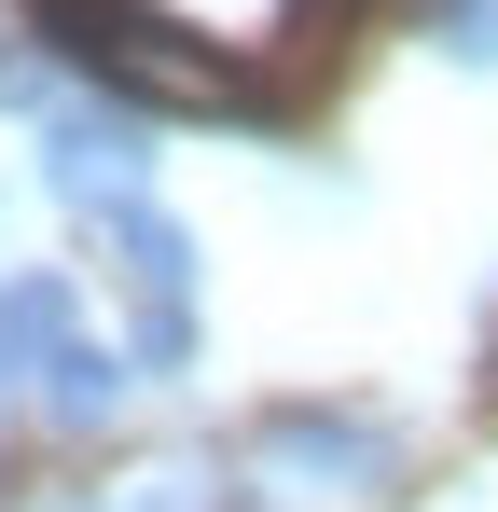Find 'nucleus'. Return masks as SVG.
Wrapping results in <instances>:
<instances>
[{"instance_id": "obj_2", "label": "nucleus", "mask_w": 498, "mask_h": 512, "mask_svg": "<svg viewBox=\"0 0 498 512\" xmlns=\"http://www.w3.org/2000/svg\"><path fill=\"white\" fill-rule=\"evenodd\" d=\"M28 180L83 208V222H111V208H139L153 194V111H125V97H56L42 125H28Z\"/></svg>"}, {"instance_id": "obj_4", "label": "nucleus", "mask_w": 498, "mask_h": 512, "mask_svg": "<svg viewBox=\"0 0 498 512\" xmlns=\"http://www.w3.org/2000/svg\"><path fill=\"white\" fill-rule=\"evenodd\" d=\"M70 333H83V277L70 263H14L0 277V388H28Z\"/></svg>"}, {"instance_id": "obj_1", "label": "nucleus", "mask_w": 498, "mask_h": 512, "mask_svg": "<svg viewBox=\"0 0 498 512\" xmlns=\"http://www.w3.org/2000/svg\"><path fill=\"white\" fill-rule=\"evenodd\" d=\"M222 512H360V499H402L415 443L388 402H263V416L222 443Z\"/></svg>"}, {"instance_id": "obj_6", "label": "nucleus", "mask_w": 498, "mask_h": 512, "mask_svg": "<svg viewBox=\"0 0 498 512\" xmlns=\"http://www.w3.org/2000/svg\"><path fill=\"white\" fill-rule=\"evenodd\" d=\"M125 374H139V388H194V346H208V319H194V305H125Z\"/></svg>"}, {"instance_id": "obj_5", "label": "nucleus", "mask_w": 498, "mask_h": 512, "mask_svg": "<svg viewBox=\"0 0 498 512\" xmlns=\"http://www.w3.org/2000/svg\"><path fill=\"white\" fill-rule=\"evenodd\" d=\"M28 402H42V429H70V443H97V429L139 402V374H125V346H97V333H70L42 374H28Z\"/></svg>"}, {"instance_id": "obj_9", "label": "nucleus", "mask_w": 498, "mask_h": 512, "mask_svg": "<svg viewBox=\"0 0 498 512\" xmlns=\"http://www.w3.org/2000/svg\"><path fill=\"white\" fill-rule=\"evenodd\" d=\"M0 70H14V56H0Z\"/></svg>"}, {"instance_id": "obj_7", "label": "nucleus", "mask_w": 498, "mask_h": 512, "mask_svg": "<svg viewBox=\"0 0 498 512\" xmlns=\"http://www.w3.org/2000/svg\"><path fill=\"white\" fill-rule=\"evenodd\" d=\"M443 56H457V70H498V0H471V14L443 28Z\"/></svg>"}, {"instance_id": "obj_3", "label": "nucleus", "mask_w": 498, "mask_h": 512, "mask_svg": "<svg viewBox=\"0 0 498 512\" xmlns=\"http://www.w3.org/2000/svg\"><path fill=\"white\" fill-rule=\"evenodd\" d=\"M97 250H111V291H125V305H194V291H208L194 222L153 208V194H139V208H111V222H97Z\"/></svg>"}, {"instance_id": "obj_8", "label": "nucleus", "mask_w": 498, "mask_h": 512, "mask_svg": "<svg viewBox=\"0 0 498 512\" xmlns=\"http://www.w3.org/2000/svg\"><path fill=\"white\" fill-rule=\"evenodd\" d=\"M415 14H429V42H443V28H457V14H471V0H415Z\"/></svg>"}]
</instances>
